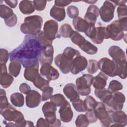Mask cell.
<instances>
[{
  "instance_id": "36",
  "label": "cell",
  "mask_w": 127,
  "mask_h": 127,
  "mask_svg": "<svg viewBox=\"0 0 127 127\" xmlns=\"http://www.w3.org/2000/svg\"><path fill=\"white\" fill-rule=\"evenodd\" d=\"M51 102L54 103L57 107L62 106L66 101L64 96L62 94L57 93L52 96L50 98Z\"/></svg>"
},
{
  "instance_id": "15",
  "label": "cell",
  "mask_w": 127,
  "mask_h": 127,
  "mask_svg": "<svg viewBox=\"0 0 127 127\" xmlns=\"http://www.w3.org/2000/svg\"><path fill=\"white\" fill-rule=\"evenodd\" d=\"M110 114L112 124L111 126L124 127L127 124V116L125 112L119 110L115 111H110Z\"/></svg>"
},
{
  "instance_id": "55",
  "label": "cell",
  "mask_w": 127,
  "mask_h": 127,
  "mask_svg": "<svg viewBox=\"0 0 127 127\" xmlns=\"http://www.w3.org/2000/svg\"><path fill=\"white\" fill-rule=\"evenodd\" d=\"M112 2L114 3L116 5H118L119 6H122L126 4L127 1L126 0H118V1H112Z\"/></svg>"
},
{
  "instance_id": "2",
  "label": "cell",
  "mask_w": 127,
  "mask_h": 127,
  "mask_svg": "<svg viewBox=\"0 0 127 127\" xmlns=\"http://www.w3.org/2000/svg\"><path fill=\"white\" fill-rule=\"evenodd\" d=\"M42 25L43 18L40 16H29L25 18L20 26V30L25 34L37 35L41 31Z\"/></svg>"
},
{
  "instance_id": "21",
  "label": "cell",
  "mask_w": 127,
  "mask_h": 127,
  "mask_svg": "<svg viewBox=\"0 0 127 127\" xmlns=\"http://www.w3.org/2000/svg\"><path fill=\"white\" fill-rule=\"evenodd\" d=\"M1 71L0 76V83L4 88L9 87L13 81V77L10 74L8 73L7 67L5 64H0Z\"/></svg>"
},
{
  "instance_id": "50",
  "label": "cell",
  "mask_w": 127,
  "mask_h": 127,
  "mask_svg": "<svg viewBox=\"0 0 127 127\" xmlns=\"http://www.w3.org/2000/svg\"><path fill=\"white\" fill-rule=\"evenodd\" d=\"M17 22V18L15 14H14L12 16L9 18L4 20V22L8 27H13L14 26Z\"/></svg>"
},
{
  "instance_id": "14",
  "label": "cell",
  "mask_w": 127,
  "mask_h": 127,
  "mask_svg": "<svg viewBox=\"0 0 127 127\" xmlns=\"http://www.w3.org/2000/svg\"><path fill=\"white\" fill-rule=\"evenodd\" d=\"M40 73L49 81L57 79L60 76L58 70L49 63H45L41 65Z\"/></svg>"
},
{
  "instance_id": "4",
  "label": "cell",
  "mask_w": 127,
  "mask_h": 127,
  "mask_svg": "<svg viewBox=\"0 0 127 127\" xmlns=\"http://www.w3.org/2000/svg\"><path fill=\"white\" fill-rule=\"evenodd\" d=\"M69 38L74 44L78 46L80 49L88 55H95L98 52L97 47L89 41L86 40L77 31H73Z\"/></svg>"
},
{
  "instance_id": "17",
  "label": "cell",
  "mask_w": 127,
  "mask_h": 127,
  "mask_svg": "<svg viewBox=\"0 0 127 127\" xmlns=\"http://www.w3.org/2000/svg\"><path fill=\"white\" fill-rule=\"evenodd\" d=\"M108 53L113 60L117 64L127 61L125 52L119 46L113 45L108 49Z\"/></svg>"
},
{
  "instance_id": "29",
  "label": "cell",
  "mask_w": 127,
  "mask_h": 127,
  "mask_svg": "<svg viewBox=\"0 0 127 127\" xmlns=\"http://www.w3.org/2000/svg\"><path fill=\"white\" fill-rule=\"evenodd\" d=\"M94 94L104 104L107 102L112 96V93L105 88L102 89H95Z\"/></svg>"
},
{
  "instance_id": "40",
  "label": "cell",
  "mask_w": 127,
  "mask_h": 127,
  "mask_svg": "<svg viewBox=\"0 0 127 127\" xmlns=\"http://www.w3.org/2000/svg\"><path fill=\"white\" fill-rule=\"evenodd\" d=\"M7 98L6 96L5 91L3 89H0V110L7 108L9 106Z\"/></svg>"
},
{
  "instance_id": "26",
  "label": "cell",
  "mask_w": 127,
  "mask_h": 127,
  "mask_svg": "<svg viewBox=\"0 0 127 127\" xmlns=\"http://www.w3.org/2000/svg\"><path fill=\"white\" fill-rule=\"evenodd\" d=\"M73 25L75 29L79 32L85 33L91 24H89L86 21L80 17H77L72 21Z\"/></svg>"
},
{
  "instance_id": "42",
  "label": "cell",
  "mask_w": 127,
  "mask_h": 127,
  "mask_svg": "<svg viewBox=\"0 0 127 127\" xmlns=\"http://www.w3.org/2000/svg\"><path fill=\"white\" fill-rule=\"evenodd\" d=\"M127 61L120 63L118 64V75L122 79H126L127 77Z\"/></svg>"
},
{
  "instance_id": "3",
  "label": "cell",
  "mask_w": 127,
  "mask_h": 127,
  "mask_svg": "<svg viewBox=\"0 0 127 127\" xmlns=\"http://www.w3.org/2000/svg\"><path fill=\"white\" fill-rule=\"evenodd\" d=\"M127 17L113 21L106 27L109 38L119 41L124 36V31H127Z\"/></svg>"
},
{
  "instance_id": "7",
  "label": "cell",
  "mask_w": 127,
  "mask_h": 127,
  "mask_svg": "<svg viewBox=\"0 0 127 127\" xmlns=\"http://www.w3.org/2000/svg\"><path fill=\"white\" fill-rule=\"evenodd\" d=\"M98 68L107 76L115 77L118 74V64L108 58H102L98 62Z\"/></svg>"
},
{
  "instance_id": "43",
  "label": "cell",
  "mask_w": 127,
  "mask_h": 127,
  "mask_svg": "<svg viewBox=\"0 0 127 127\" xmlns=\"http://www.w3.org/2000/svg\"><path fill=\"white\" fill-rule=\"evenodd\" d=\"M86 106L87 110H94L98 102L91 96H87L84 101Z\"/></svg>"
},
{
  "instance_id": "6",
  "label": "cell",
  "mask_w": 127,
  "mask_h": 127,
  "mask_svg": "<svg viewBox=\"0 0 127 127\" xmlns=\"http://www.w3.org/2000/svg\"><path fill=\"white\" fill-rule=\"evenodd\" d=\"M94 76L90 74H84L76 80V87L80 95L88 96L91 92Z\"/></svg>"
},
{
  "instance_id": "48",
  "label": "cell",
  "mask_w": 127,
  "mask_h": 127,
  "mask_svg": "<svg viewBox=\"0 0 127 127\" xmlns=\"http://www.w3.org/2000/svg\"><path fill=\"white\" fill-rule=\"evenodd\" d=\"M117 11L119 19L127 17V6L126 4L118 6Z\"/></svg>"
},
{
  "instance_id": "39",
  "label": "cell",
  "mask_w": 127,
  "mask_h": 127,
  "mask_svg": "<svg viewBox=\"0 0 127 127\" xmlns=\"http://www.w3.org/2000/svg\"><path fill=\"white\" fill-rule=\"evenodd\" d=\"M122 89L123 85L120 81L116 80H111L109 83L108 88V90L112 94Z\"/></svg>"
},
{
  "instance_id": "34",
  "label": "cell",
  "mask_w": 127,
  "mask_h": 127,
  "mask_svg": "<svg viewBox=\"0 0 127 127\" xmlns=\"http://www.w3.org/2000/svg\"><path fill=\"white\" fill-rule=\"evenodd\" d=\"M14 13L11 8L5 4L0 5V16L5 20L12 16Z\"/></svg>"
},
{
  "instance_id": "54",
  "label": "cell",
  "mask_w": 127,
  "mask_h": 127,
  "mask_svg": "<svg viewBox=\"0 0 127 127\" xmlns=\"http://www.w3.org/2000/svg\"><path fill=\"white\" fill-rule=\"evenodd\" d=\"M4 2L11 8H15L18 3V1L17 0H4Z\"/></svg>"
},
{
  "instance_id": "5",
  "label": "cell",
  "mask_w": 127,
  "mask_h": 127,
  "mask_svg": "<svg viewBox=\"0 0 127 127\" xmlns=\"http://www.w3.org/2000/svg\"><path fill=\"white\" fill-rule=\"evenodd\" d=\"M85 34L95 44H101L105 39H109L107 35L106 27H95L94 25H91Z\"/></svg>"
},
{
  "instance_id": "12",
  "label": "cell",
  "mask_w": 127,
  "mask_h": 127,
  "mask_svg": "<svg viewBox=\"0 0 127 127\" xmlns=\"http://www.w3.org/2000/svg\"><path fill=\"white\" fill-rule=\"evenodd\" d=\"M59 25L57 21L50 19L47 21L44 25L43 32L47 39L53 41L56 38H60L61 36L58 33Z\"/></svg>"
},
{
  "instance_id": "56",
  "label": "cell",
  "mask_w": 127,
  "mask_h": 127,
  "mask_svg": "<svg viewBox=\"0 0 127 127\" xmlns=\"http://www.w3.org/2000/svg\"><path fill=\"white\" fill-rule=\"evenodd\" d=\"M84 2L89 3V4H94L97 1V0H87V1H84Z\"/></svg>"
},
{
  "instance_id": "20",
  "label": "cell",
  "mask_w": 127,
  "mask_h": 127,
  "mask_svg": "<svg viewBox=\"0 0 127 127\" xmlns=\"http://www.w3.org/2000/svg\"><path fill=\"white\" fill-rule=\"evenodd\" d=\"M99 15L98 7L95 5L92 4L88 6L87 11L85 14L84 19L89 24L95 25L97 18Z\"/></svg>"
},
{
  "instance_id": "28",
  "label": "cell",
  "mask_w": 127,
  "mask_h": 127,
  "mask_svg": "<svg viewBox=\"0 0 127 127\" xmlns=\"http://www.w3.org/2000/svg\"><path fill=\"white\" fill-rule=\"evenodd\" d=\"M19 8L21 13L24 14H30L35 11L33 1L21 0L19 4Z\"/></svg>"
},
{
  "instance_id": "22",
  "label": "cell",
  "mask_w": 127,
  "mask_h": 127,
  "mask_svg": "<svg viewBox=\"0 0 127 127\" xmlns=\"http://www.w3.org/2000/svg\"><path fill=\"white\" fill-rule=\"evenodd\" d=\"M63 92L70 102H73L80 98L76 86L71 83L66 84L63 88Z\"/></svg>"
},
{
  "instance_id": "38",
  "label": "cell",
  "mask_w": 127,
  "mask_h": 127,
  "mask_svg": "<svg viewBox=\"0 0 127 127\" xmlns=\"http://www.w3.org/2000/svg\"><path fill=\"white\" fill-rule=\"evenodd\" d=\"M72 105L74 109L78 112H85L87 111L84 102L80 98L72 102Z\"/></svg>"
},
{
  "instance_id": "45",
  "label": "cell",
  "mask_w": 127,
  "mask_h": 127,
  "mask_svg": "<svg viewBox=\"0 0 127 127\" xmlns=\"http://www.w3.org/2000/svg\"><path fill=\"white\" fill-rule=\"evenodd\" d=\"M53 91L54 89L53 87H51L50 86H48L46 88H45L42 91V101H45L50 99L53 95Z\"/></svg>"
},
{
  "instance_id": "9",
  "label": "cell",
  "mask_w": 127,
  "mask_h": 127,
  "mask_svg": "<svg viewBox=\"0 0 127 127\" xmlns=\"http://www.w3.org/2000/svg\"><path fill=\"white\" fill-rule=\"evenodd\" d=\"M94 111L97 119L100 121L103 127H110L112 124L110 112L107 109L105 104L101 102H98Z\"/></svg>"
},
{
  "instance_id": "30",
  "label": "cell",
  "mask_w": 127,
  "mask_h": 127,
  "mask_svg": "<svg viewBox=\"0 0 127 127\" xmlns=\"http://www.w3.org/2000/svg\"><path fill=\"white\" fill-rule=\"evenodd\" d=\"M42 112L45 116L48 117L51 115H56L57 110V106L52 102H47L45 103L42 106Z\"/></svg>"
},
{
  "instance_id": "51",
  "label": "cell",
  "mask_w": 127,
  "mask_h": 127,
  "mask_svg": "<svg viewBox=\"0 0 127 127\" xmlns=\"http://www.w3.org/2000/svg\"><path fill=\"white\" fill-rule=\"evenodd\" d=\"M19 91L25 94H27L31 90L30 86L26 83H21L19 87Z\"/></svg>"
},
{
  "instance_id": "41",
  "label": "cell",
  "mask_w": 127,
  "mask_h": 127,
  "mask_svg": "<svg viewBox=\"0 0 127 127\" xmlns=\"http://www.w3.org/2000/svg\"><path fill=\"white\" fill-rule=\"evenodd\" d=\"M87 70L90 74L96 72L98 69V62L94 60H89L88 62L87 66Z\"/></svg>"
},
{
  "instance_id": "33",
  "label": "cell",
  "mask_w": 127,
  "mask_h": 127,
  "mask_svg": "<svg viewBox=\"0 0 127 127\" xmlns=\"http://www.w3.org/2000/svg\"><path fill=\"white\" fill-rule=\"evenodd\" d=\"M32 82L36 87L40 90L43 91L45 88L49 86L50 81L43 78L41 74H39Z\"/></svg>"
},
{
  "instance_id": "53",
  "label": "cell",
  "mask_w": 127,
  "mask_h": 127,
  "mask_svg": "<svg viewBox=\"0 0 127 127\" xmlns=\"http://www.w3.org/2000/svg\"><path fill=\"white\" fill-rule=\"evenodd\" d=\"M36 127H49V126H48V124L45 119H44L43 118H40L37 122Z\"/></svg>"
},
{
  "instance_id": "32",
  "label": "cell",
  "mask_w": 127,
  "mask_h": 127,
  "mask_svg": "<svg viewBox=\"0 0 127 127\" xmlns=\"http://www.w3.org/2000/svg\"><path fill=\"white\" fill-rule=\"evenodd\" d=\"M10 102L13 105L17 107H21L24 104V96L20 93H12L10 97Z\"/></svg>"
},
{
  "instance_id": "25",
  "label": "cell",
  "mask_w": 127,
  "mask_h": 127,
  "mask_svg": "<svg viewBox=\"0 0 127 127\" xmlns=\"http://www.w3.org/2000/svg\"><path fill=\"white\" fill-rule=\"evenodd\" d=\"M108 76L103 72H100L95 77H94L92 85L95 89L105 88L107 85Z\"/></svg>"
},
{
  "instance_id": "49",
  "label": "cell",
  "mask_w": 127,
  "mask_h": 127,
  "mask_svg": "<svg viewBox=\"0 0 127 127\" xmlns=\"http://www.w3.org/2000/svg\"><path fill=\"white\" fill-rule=\"evenodd\" d=\"M85 113V116L87 118L90 123H93L97 121V118L96 117L94 110H87Z\"/></svg>"
},
{
  "instance_id": "16",
  "label": "cell",
  "mask_w": 127,
  "mask_h": 127,
  "mask_svg": "<svg viewBox=\"0 0 127 127\" xmlns=\"http://www.w3.org/2000/svg\"><path fill=\"white\" fill-rule=\"evenodd\" d=\"M86 59L82 56L75 57L72 61L70 66V72L73 74H77L84 70L87 66Z\"/></svg>"
},
{
  "instance_id": "8",
  "label": "cell",
  "mask_w": 127,
  "mask_h": 127,
  "mask_svg": "<svg viewBox=\"0 0 127 127\" xmlns=\"http://www.w3.org/2000/svg\"><path fill=\"white\" fill-rule=\"evenodd\" d=\"M0 114L6 121L14 122L15 127H18V125L24 120L23 114L10 104L5 109L0 110Z\"/></svg>"
},
{
  "instance_id": "31",
  "label": "cell",
  "mask_w": 127,
  "mask_h": 127,
  "mask_svg": "<svg viewBox=\"0 0 127 127\" xmlns=\"http://www.w3.org/2000/svg\"><path fill=\"white\" fill-rule=\"evenodd\" d=\"M21 68V64L17 60L10 61L8 66V71L12 76L16 77L19 75Z\"/></svg>"
},
{
  "instance_id": "35",
  "label": "cell",
  "mask_w": 127,
  "mask_h": 127,
  "mask_svg": "<svg viewBox=\"0 0 127 127\" xmlns=\"http://www.w3.org/2000/svg\"><path fill=\"white\" fill-rule=\"evenodd\" d=\"M74 30L71 26L67 23L63 24L60 28V34L64 38H69Z\"/></svg>"
},
{
  "instance_id": "1",
  "label": "cell",
  "mask_w": 127,
  "mask_h": 127,
  "mask_svg": "<svg viewBox=\"0 0 127 127\" xmlns=\"http://www.w3.org/2000/svg\"><path fill=\"white\" fill-rule=\"evenodd\" d=\"M45 47L36 35H27L21 44L9 53V60L20 62L24 67L39 63Z\"/></svg>"
},
{
  "instance_id": "18",
  "label": "cell",
  "mask_w": 127,
  "mask_h": 127,
  "mask_svg": "<svg viewBox=\"0 0 127 127\" xmlns=\"http://www.w3.org/2000/svg\"><path fill=\"white\" fill-rule=\"evenodd\" d=\"M42 101L41 94L35 90H31L26 94V105L29 108H36L39 106Z\"/></svg>"
},
{
  "instance_id": "37",
  "label": "cell",
  "mask_w": 127,
  "mask_h": 127,
  "mask_svg": "<svg viewBox=\"0 0 127 127\" xmlns=\"http://www.w3.org/2000/svg\"><path fill=\"white\" fill-rule=\"evenodd\" d=\"M75 126L77 127H86L88 126L90 123L85 115H79L75 121Z\"/></svg>"
},
{
  "instance_id": "13",
  "label": "cell",
  "mask_w": 127,
  "mask_h": 127,
  "mask_svg": "<svg viewBox=\"0 0 127 127\" xmlns=\"http://www.w3.org/2000/svg\"><path fill=\"white\" fill-rule=\"evenodd\" d=\"M73 59L62 54H58L55 58V64L60 68L64 74H67L70 72L71 63Z\"/></svg>"
},
{
  "instance_id": "52",
  "label": "cell",
  "mask_w": 127,
  "mask_h": 127,
  "mask_svg": "<svg viewBox=\"0 0 127 127\" xmlns=\"http://www.w3.org/2000/svg\"><path fill=\"white\" fill-rule=\"evenodd\" d=\"M72 1L71 0H55V5L59 6L64 7V6H67Z\"/></svg>"
},
{
  "instance_id": "24",
  "label": "cell",
  "mask_w": 127,
  "mask_h": 127,
  "mask_svg": "<svg viewBox=\"0 0 127 127\" xmlns=\"http://www.w3.org/2000/svg\"><path fill=\"white\" fill-rule=\"evenodd\" d=\"M39 63L29 65L25 68L24 77L28 81L33 82L39 73Z\"/></svg>"
},
{
  "instance_id": "19",
  "label": "cell",
  "mask_w": 127,
  "mask_h": 127,
  "mask_svg": "<svg viewBox=\"0 0 127 127\" xmlns=\"http://www.w3.org/2000/svg\"><path fill=\"white\" fill-rule=\"evenodd\" d=\"M60 119L64 123L70 122L73 118V113L69 103L66 100L65 103L60 107L59 111Z\"/></svg>"
},
{
  "instance_id": "46",
  "label": "cell",
  "mask_w": 127,
  "mask_h": 127,
  "mask_svg": "<svg viewBox=\"0 0 127 127\" xmlns=\"http://www.w3.org/2000/svg\"><path fill=\"white\" fill-rule=\"evenodd\" d=\"M9 54L8 51L4 49H0V64H5L9 59Z\"/></svg>"
},
{
  "instance_id": "11",
  "label": "cell",
  "mask_w": 127,
  "mask_h": 127,
  "mask_svg": "<svg viewBox=\"0 0 127 127\" xmlns=\"http://www.w3.org/2000/svg\"><path fill=\"white\" fill-rule=\"evenodd\" d=\"M116 5L112 1L105 0L102 6L99 9V13L101 19L104 22H109L114 16V12Z\"/></svg>"
},
{
  "instance_id": "27",
  "label": "cell",
  "mask_w": 127,
  "mask_h": 127,
  "mask_svg": "<svg viewBox=\"0 0 127 127\" xmlns=\"http://www.w3.org/2000/svg\"><path fill=\"white\" fill-rule=\"evenodd\" d=\"M50 16L58 21H63L65 17V11L64 7L54 5L50 11Z\"/></svg>"
},
{
  "instance_id": "44",
  "label": "cell",
  "mask_w": 127,
  "mask_h": 127,
  "mask_svg": "<svg viewBox=\"0 0 127 127\" xmlns=\"http://www.w3.org/2000/svg\"><path fill=\"white\" fill-rule=\"evenodd\" d=\"M67 14L71 18H75L78 17L79 14V10L78 8L74 5L68 6L66 9Z\"/></svg>"
},
{
  "instance_id": "23",
  "label": "cell",
  "mask_w": 127,
  "mask_h": 127,
  "mask_svg": "<svg viewBox=\"0 0 127 127\" xmlns=\"http://www.w3.org/2000/svg\"><path fill=\"white\" fill-rule=\"evenodd\" d=\"M54 52V47L52 45L45 47L40 57L39 62L40 64L42 65L45 63H49L51 64L53 60Z\"/></svg>"
},
{
  "instance_id": "47",
  "label": "cell",
  "mask_w": 127,
  "mask_h": 127,
  "mask_svg": "<svg viewBox=\"0 0 127 127\" xmlns=\"http://www.w3.org/2000/svg\"><path fill=\"white\" fill-rule=\"evenodd\" d=\"M33 5L36 10L38 11H42L45 9L47 4L46 0H33Z\"/></svg>"
},
{
  "instance_id": "10",
  "label": "cell",
  "mask_w": 127,
  "mask_h": 127,
  "mask_svg": "<svg viewBox=\"0 0 127 127\" xmlns=\"http://www.w3.org/2000/svg\"><path fill=\"white\" fill-rule=\"evenodd\" d=\"M125 100V95L121 92L117 91L112 94L111 98L104 104L109 111L122 110L123 108Z\"/></svg>"
}]
</instances>
